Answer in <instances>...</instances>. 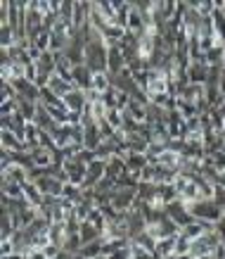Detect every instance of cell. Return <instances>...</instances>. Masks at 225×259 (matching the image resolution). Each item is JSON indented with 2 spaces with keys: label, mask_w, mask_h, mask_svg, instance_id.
<instances>
[{
  "label": "cell",
  "mask_w": 225,
  "mask_h": 259,
  "mask_svg": "<svg viewBox=\"0 0 225 259\" xmlns=\"http://www.w3.org/2000/svg\"><path fill=\"white\" fill-rule=\"evenodd\" d=\"M64 107L69 112H83L88 105V98H86V91H81V88H74L67 98H64Z\"/></svg>",
  "instance_id": "obj_1"
},
{
  "label": "cell",
  "mask_w": 225,
  "mask_h": 259,
  "mask_svg": "<svg viewBox=\"0 0 225 259\" xmlns=\"http://www.w3.org/2000/svg\"><path fill=\"white\" fill-rule=\"evenodd\" d=\"M47 88H50V91H52V93L57 95L60 100H64V98H67V95H69L76 86H74L71 81L62 79L60 74H52V76H50V81H47Z\"/></svg>",
  "instance_id": "obj_2"
},
{
  "label": "cell",
  "mask_w": 225,
  "mask_h": 259,
  "mask_svg": "<svg viewBox=\"0 0 225 259\" xmlns=\"http://www.w3.org/2000/svg\"><path fill=\"white\" fill-rule=\"evenodd\" d=\"M95 91V93L104 95L111 88V79H109L107 71H97V74H93V86H90Z\"/></svg>",
  "instance_id": "obj_3"
},
{
  "label": "cell",
  "mask_w": 225,
  "mask_h": 259,
  "mask_svg": "<svg viewBox=\"0 0 225 259\" xmlns=\"http://www.w3.org/2000/svg\"><path fill=\"white\" fill-rule=\"evenodd\" d=\"M216 231L220 233V238H223V243H225V214L220 217V219L216 221Z\"/></svg>",
  "instance_id": "obj_4"
}]
</instances>
